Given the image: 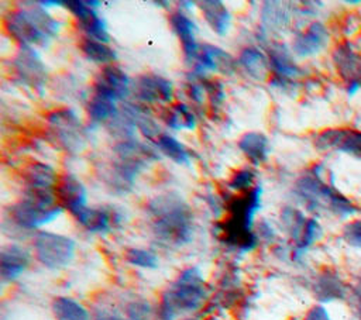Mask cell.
<instances>
[{
	"label": "cell",
	"instance_id": "36",
	"mask_svg": "<svg viewBox=\"0 0 361 320\" xmlns=\"http://www.w3.org/2000/svg\"><path fill=\"white\" fill-rule=\"evenodd\" d=\"M124 259L131 266L140 268V269L154 271L159 266L158 255L155 254V251L148 248H140V247L128 248L124 254Z\"/></svg>",
	"mask_w": 361,
	"mask_h": 320
},
{
	"label": "cell",
	"instance_id": "39",
	"mask_svg": "<svg viewBox=\"0 0 361 320\" xmlns=\"http://www.w3.org/2000/svg\"><path fill=\"white\" fill-rule=\"evenodd\" d=\"M341 240L351 248L361 251V219H353L344 223Z\"/></svg>",
	"mask_w": 361,
	"mask_h": 320
},
{
	"label": "cell",
	"instance_id": "28",
	"mask_svg": "<svg viewBox=\"0 0 361 320\" xmlns=\"http://www.w3.org/2000/svg\"><path fill=\"white\" fill-rule=\"evenodd\" d=\"M238 63L252 79L262 80L269 72L268 56L255 47H247L238 56Z\"/></svg>",
	"mask_w": 361,
	"mask_h": 320
},
{
	"label": "cell",
	"instance_id": "5",
	"mask_svg": "<svg viewBox=\"0 0 361 320\" xmlns=\"http://www.w3.org/2000/svg\"><path fill=\"white\" fill-rule=\"evenodd\" d=\"M114 152L117 161L113 162L109 185L120 193L131 190L138 173L151 161L158 159V154L151 147L134 138L121 140L114 145Z\"/></svg>",
	"mask_w": 361,
	"mask_h": 320
},
{
	"label": "cell",
	"instance_id": "23",
	"mask_svg": "<svg viewBox=\"0 0 361 320\" xmlns=\"http://www.w3.org/2000/svg\"><path fill=\"white\" fill-rule=\"evenodd\" d=\"M329 42V31L327 28L319 23H310L306 30L299 32L292 44V49L298 56L306 58L320 52Z\"/></svg>",
	"mask_w": 361,
	"mask_h": 320
},
{
	"label": "cell",
	"instance_id": "33",
	"mask_svg": "<svg viewBox=\"0 0 361 320\" xmlns=\"http://www.w3.org/2000/svg\"><path fill=\"white\" fill-rule=\"evenodd\" d=\"M322 202H324L331 213L341 219H348L350 216L357 213V207L353 204L351 200H348L344 195H341L338 190H336L333 186L324 185L323 186V195Z\"/></svg>",
	"mask_w": 361,
	"mask_h": 320
},
{
	"label": "cell",
	"instance_id": "35",
	"mask_svg": "<svg viewBox=\"0 0 361 320\" xmlns=\"http://www.w3.org/2000/svg\"><path fill=\"white\" fill-rule=\"evenodd\" d=\"M279 219H281L282 228L288 233L289 240H290V242L293 245L300 238V235H302V233L305 230L307 217L300 210H298V209L283 207L281 214H279Z\"/></svg>",
	"mask_w": 361,
	"mask_h": 320
},
{
	"label": "cell",
	"instance_id": "3",
	"mask_svg": "<svg viewBox=\"0 0 361 320\" xmlns=\"http://www.w3.org/2000/svg\"><path fill=\"white\" fill-rule=\"evenodd\" d=\"M209 297L207 283L196 265L179 272L176 279L162 292L157 306L158 320H176L182 314L200 310Z\"/></svg>",
	"mask_w": 361,
	"mask_h": 320
},
{
	"label": "cell",
	"instance_id": "47",
	"mask_svg": "<svg viewBox=\"0 0 361 320\" xmlns=\"http://www.w3.org/2000/svg\"><path fill=\"white\" fill-rule=\"evenodd\" d=\"M183 320H199V319H196V317H186V319H183Z\"/></svg>",
	"mask_w": 361,
	"mask_h": 320
},
{
	"label": "cell",
	"instance_id": "48",
	"mask_svg": "<svg viewBox=\"0 0 361 320\" xmlns=\"http://www.w3.org/2000/svg\"><path fill=\"white\" fill-rule=\"evenodd\" d=\"M360 278H361V276H360Z\"/></svg>",
	"mask_w": 361,
	"mask_h": 320
},
{
	"label": "cell",
	"instance_id": "46",
	"mask_svg": "<svg viewBox=\"0 0 361 320\" xmlns=\"http://www.w3.org/2000/svg\"><path fill=\"white\" fill-rule=\"evenodd\" d=\"M353 320H361V310H355V317Z\"/></svg>",
	"mask_w": 361,
	"mask_h": 320
},
{
	"label": "cell",
	"instance_id": "21",
	"mask_svg": "<svg viewBox=\"0 0 361 320\" xmlns=\"http://www.w3.org/2000/svg\"><path fill=\"white\" fill-rule=\"evenodd\" d=\"M333 59L338 73L348 82V93L353 94L361 83V54L350 42H343L336 48Z\"/></svg>",
	"mask_w": 361,
	"mask_h": 320
},
{
	"label": "cell",
	"instance_id": "9",
	"mask_svg": "<svg viewBox=\"0 0 361 320\" xmlns=\"http://www.w3.org/2000/svg\"><path fill=\"white\" fill-rule=\"evenodd\" d=\"M312 293L317 303L329 304L350 299L351 285L334 268H323L312 281Z\"/></svg>",
	"mask_w": 361,
	"mask_h": 320
},
{
	"label": "cell",
	"instance_id": "31",
	"mask_svg": "<svg viewBox=\"0 0 361 320\" xmlns=\"http://www.w3.org/2000/svg\"><path fill=\"white\" fill-rule=\"evenodd\" d=\"M157 148L169 159L179 165H189L192 161V152L171 134L162 133L155 141Z\"/></svg>",
	"mask_w": 361,
	"mask_h": 320
},
{
	"label": "cell",
	"instance_id": "1",
	"mask_svg": "<svg viewBox=\"0 0 361 320\" xmlns=\"http://www.w3.org/2000/svg\"><path fill=\"white\" fill-rule=\"evenodd\" d=\"M149 227L155 240L165 247L180 248L192 242L195 216L190 206L178 193H164L147 203Z\"/></svg>",
	"mask_w": 361,
	"mask_h": 320
},
{
	"label": "cell",
	"instance_id": "40",
	"mask_svg": "<svg viewBox=\"0 0 361 320\" xmlns=\"http://www.w3.org/2000/svg\"><path fill=\"white\" fill-rule=\"evenodd\" d=\"M203 86L206 89V94L209 96L212 106H216V107L220 106L221 101L224 100V96H226L221 82H219V80H204Z\"/></svg>",
	"mask_w": 361,
	"mask_h": 320
},
{
	"label": "cell",
	"instance_id": "30",
	"mask_svg": "<svg viewBox=\"0 0 361 320\" xmlns=\"http://www.w3.org/2000/svg\"><path fill=\"white\" fill-rule=\"evenodd\" d=\"M290 14L288 7L279 1H265L261 10V28L264 31L282 30L288 25Z\"/></svg>",
	"mask_w": 361,
	"mask_h": 320
},
{
	"label": "cell",
	"instance_id": "16",
	"mask_svg": "<svg viewBox=\"0 0 361 320\" xmlns=\"http://www.w3.org/2000/svg\"><path fill=\"white\" fill-rule=\"evenodd\" d=\"M59 178L56 171L45 162H32L23 171V182L25 195H48L55 193Z\"/></svg>",
	"mask_w": 361,
	"mask_h": 320
},
{
	"label": "cell",
	"instance_id": "11",
	"mask_svg": "<svg viewBox=\"0 0 361 320\" xmlns=\"http://www.w3.org/2000/svg\"><path fill=\"white\" fill-rule=\"evenodd\" d=\"M65 6L73 14L78 27L85 32L86 38H92L104 44L110 42V34L107 31L106 21L97 14L96 8L87 4V1L69 0L65 1Z\"/></svg>",
	"mask_w": 361,
	"mask_h": 320
},
{
	"label": "cell",
	"instance_id": "13",
	"mask_svg": "<svg viewBox=\"0 0 361 320\" xmlns=\"http://www.w3.org/2000/svg\"><path fill=\"white\" fill-rule=\"evenodd\" d=\"M73 219L85 231L90 234H109L123 223V214L109 207L87 206Z\"/></svg>",
	"mask_w": 361,
	"mask_h": 320
},
{
	"label": "cell",
	"instance_id": "10",
	"mask_svg": "<svg viewBox=\"0 0 361 320\" xmlns=\"http://www.w3.org/2000/svg\"><path fill=\"white\" fill-rule=\"evenodd\" d=\"M13 66L18 79L37 90H42L47 82V68L39 56V54L32 47H20Z\"/></svg>",
	"mask_w": 361,
	"mask_h": 320
},
{
	"label": "cell",
	"instance_id": "17",
	"mask_svg": "<svg viewBox=\"0 0 361 320\" xmlns=\"http://www.w3.org/2000/svg\"><path fill=\"white\" fill-rule=\"evenodd\" d=\"M267 56L269 62V70L272 72V85H286L300 73L299 66L295 63L292 55L282 44H271L267 47Z\"/></svg>",
	"mask_w": 361,
	"mask_h": 320
},
{
	"label": "cell",
	"instance_id": "26",
	"mask_svg": "<svg viewBox=\"0 0 361 320\" xmlns=\"http://www.w3.org/2000/svg\"><path fill=\"white\" fill-rule=\"evenodd\" d=\"M199 4L203 13V17L206 23L210 25V28L216 34L224 35L228 31V27L231 23V14L224 6V3L219 0H206V1H200Z\"/></svg>",
	"mask_w": 361,
	"mask_h": 320
},
{
	"label": "cell",
	"instance_id": "32",
	"mask_svg": "<svg viewBox=\"0 0 361 320\" xmlns=\"http://www.w3.org/2000/svg\"><path fill=\"white\" fill-rule=\"evenodd\" d=\"M165 124L172 130H193L196 127V116L185 103H176L162 116Z\"/></svg>",
	"mask_w": 361,
	"mask_h": 320
},
{
	"label": "cell",
	"instance_id": "19",
	"mask_svg": "<svg viewBox=\"0 0 361 320\" xmlns=\"http://www.w3.org/2000/svg\"><path fill=\"white\" fill-rule=\"evenodd\" d=\"M234 59L230 54L214 45H200L199 56L195 62L193 72H190L192 79H203L206 72H233Z\"/></svg>",
	"mask_w": 361,
	"mask_h": 320
},
{
	"label": "cell",
	"instance_id": "18",
	"mask_svg": "<svg viewBox=\"0 0 361 320\" xmlns=\"http://www.w3.org/2000/svg\"><path fill=\"white\" fill-rule=\"evenodd\" d=\"M56 199L63 210H68L72 217L87 207V193L83 183L72 173L59 178L56 189Z\"/></svg>",
	"mask_w": 361,
	"mask_h": 320
},
{
	"label": "cell",
	"instance_id": "6",
	"mask_svg": "<svg viewBox=\"0 0 361 320\" xmlns=\"http://www.w3.org/2000/svg\"><path fill=\"white\" fill-rule=\"evenodd\" d=\"M56 200V195H25L8 209V221L20 231L38 233L62 214L63 207Z\"/></svg>",
	"mask_w": 361,
	"mask_h": 320
},
{
	"label": "cell",
	"instance_id": "8",
	"mask_svg": "<svg viewBox=\"0 0 361 320\" xmlns=\"http://www.w3.org/2000/svg\"><path fill=\"white\" fill-rule=\"evenodd\" d=\"M58 144L68 152H80L86 145V131L72 109L54 110L47 117Z\"/></svg>",
	"mask_w": 361,
	"mask_h": 320
},
{
	"label": "cell",
	"instance_id": "27",
	"mask_svg": "<svg viewBox=\"0 0 361 320\" xmlns=\"http://www.w3.org/2000/svg\"><path fill=\"white\" fill-rule=\"evenodd\" d=\"M323 237V227L316 217H309L300 238L290 247V259L293 262H300L307 251Z\"/></svg>",
	"mask_w": 361,
	"mask_h": 320
},
{
	"label": "cell",
	"instance_id": "43",
	"mask_svg": "<svg viewBox=\"0 0 361 320\" xmlns=\"http://www.w3.org/2000/svg\"><path fill=\"white\" fill-rule=\"evenodd\" d=\"M257 235H258L259 240H265V241L271 242V241L275 240L276 233H275V230L272 228V226L268 221H261L259 226H258Z\"/></svg>",
	"mask_w": 361,
	"mask_h": 320
},
{
	"label": "cell",
	"instance_id": "29",
	"mask_svg": "<svg viewBox=\"0 0 361 320\" xmlns=\"http://www.w3.org/2000/svg\"><path fill=\"white\" fill-rule=\"evenodd\" d=\"M116 103V100L107 96L93 93V96L89 99L86 104V111L90 123L94 125L102 123H110L118 114Z\"/></svg>",
	"mask_w": 361,
	"mask_h": 320
},
{
	"label": "cell",
	"instance_id": "2",
	"mask_svg": "<svg viewBox=\"0 0 361 320\" xmlns=\"http://www.w3.org/2000/svg\"><path fill=\"white\" fill-rule=\"evenodd\" d=\"M261 204V185H255L252 190L233 197L226 204V211L228 216L226 220L217 223V234L223 244L238 251L240 254L251 252L258 247L259 238L254 231V219L259 211Z\"/></svg>",
	"mask_w": 361,
	"mask_h": 320
},
{
	"label": "cell",
	"instance_id": "7",
	"mask_svg": "<svg viewBox=\"0 0 361 320\" xmlns=\"http://www.w3.org/2000/svg\"><path fill=\"white\" fill-rule=\"evenodd\" d=\"M32 252L39 265L49 271H59L73 261L76 242L65 234L41 230L32 237Z\"/></svg>",
	"mask_w": 361,
	"mask_h": 320
},
{
	"label": "cell",
	"instance_id": "25",
	"mask_svg": "<svg viewBox=\"0 0 361 320\" xmlns=\"http://www.w3.org/2000/svg\"><path fill=\"white\" fill-rule=\"evenodd\" d=\"M51 313L55 320H93V313L82 302L63 295L52 299Z\"/></svg>",
	"mask_w": 361,
	"mask_h": 320
},
{
	"label": "cell",
	"instance_id": "24",
	"mask_svg": "<svg viewBox=\"0 0 361 320\" xmlns=\"http://www.w3.org/2000/svg\"><path fill=\"white\" fill-rule=\"evenodd\" d=\"M238 148L255 166L265 162L269 155V141L262 133L258 131H248L243 134L238 140Z\"/></svg>",
	"mask_w": 361,
	"mask_h": 320
},
{
	"label": "cell",
	"instance_id": "38",
	"mask_svg": "<svg viewBox=\"0 0 361 320\" xmlns=\"http://www.w3.org/2000/svg\"><path fill=\"white\" fill-rule=\"evenodd\" d=\"M254 182H255V172L251 168H243L234 172V175L228 182V187L237 192L247 193L255 187Z\"/></svg>",
	"mask_w": 361,
	"mask_h": 320
},
{
	"label": "cell",
	"instance_id": "22",
	"mask_svg": "<svg viewBox=\"0 0 361 320\" xmlns=\"http://www.w3.org/2000/svg\"><path fill=\"white\" fill-rule=\"evenodd\" d=\"M171 27L173 32L178 35L182 49H183V56L188 63L196 62L199 52H200V45L196 41L195 32H196V24L182 11H175L169 17Z\"/></svg>",
	"mask_w": 361,
	"mask_h": 320
},
{
	"label": "cell",
	"instance_id": "20",
	"mask_svg": "<svg viewBox=\"0 0 361 320\" xmlns=\"http://www.w3.org/2000/svg\"><path fill=\"white\" fill-rule=\"evenodd\" d=\"M128 75L116 65H107L94 82V93L107 96L116 101L124 100L130 93Z\"/></svg>",
	"mask_w": 361,
	"mask_h": 320
},
{
	"label": "cell",
	"instance_id": "45",
	"mask_svg": "<svg viewBox=\"0 0 361 320\" xmlns=\"http://www.w3.org/2000/svg\"><path fill=\"white\" fill-rule=\"evenodd\" d=\"M350 302L355 310H361V278H358V281L351 286Z\"/></svg>",
	"mask_w": 361,
	"mask_h": 320
},
{
	"label": "cell",
	"instance_id": "44",
	"mask_svg": "<svg viewBox=\"0 0 361 320\" xmlns=\"http://www.w3.org/2000/svg\"><path fill=\"white\" fill-rule=\"evenodd\" d=\"M204 94H206V89L203 85H199V83H189V97L192 99V101L200 104L204 99Z\"/></svg>",
	"mask_w": 361,
	"mask_h": 320
},
{
	"label": "cell",
	"instance_id": "42",
	"mask_svg": "<svg viewBox=\"0 0 361 320\" xmlns=\"http://www.w3.org/2000/svg\"><path fill=\"white\" fill-rule=\"evenodd\" d=\"M302 320H334L326 304L314 303L303 314Z\"/></svg>",
	"mask_w": 361,
	"mask_h": 320
},
{
	"label": "cell",
	"instance_id": "12",
	"mask_svg": "<svg viewBox=\"0 0 361 320\" xmlns=\"http://www.w3.org/2000/svg\"><path fill=\"white\" fill-rule=\"evenodd\" d=\"M314 145L320 151L337 149L344 154H350L361 159V131L348 128H329L322 131Z\"/></svg>",
	"mask_w": 361,
	"mask_h": 320
},
{
	"label": "cell",
	"instance_id": "15",
	"mask_svg": "<svg viewBox=\"0 0 361 320\" xmlns=\"http://www.w3.org/2000/svg\"><path fill=\"white\" fill-rule=\"evenodd\" d=\"M134 93L144 103H168L173 97V86L159 75L145 73L134 80Z\"/></svg>",
	"mask_w": 361,
	"mask_h": 320
},
{
	"label": "cell",
	"instance_id": "37",
	"mask_svg": "<svg viewBox=\"0 0 361 320\" xmlns=\"http://www.w3.org/2000/svg\"><path fill=\"white\" fill-rule=\"evenodd\" d=\"M127 320H158L157 307L144 297H134L123 307Z\"/></svg>",
	"mask_w": 361,
	"mask_h": 320
},
{
	"label": "cell",
	"instance_id": "41",
	"mask_svg": "<svg viewBox=\"0 0 361 320\" xmlns=\"http://www.w3.org/2000/svg\"><path fill=\"white\" fill-rule=\"evenodd\" d=\"M93 320H127L123 310L114 306H100L93 312Z\"/></svg>",
	"mask_w": 361,
	"mask_h": 320
},
{
	"label": "cell",
	"instance_id": "14",
	"mask_svg": "<svg viewBox=\"0 0 361 320\" xmlns=\"http://www.w3.org/2000/svg\"><path fill=\"white\" fill-rule=\"evenodd\" d=\"M31 254L17 242L4 245L0 251V278L3 283L16 282L30 266Z\"/></svg>",
	"mask_w": 361,
	"mask_h": 320
},
{
	"label": "cell",
	"instance_id": "34",
	"mask_svg": "<svg viewBox=\"0 0 361 320\" xmlns=\"http://www.w3.org/2000/svg\"><path fill=\"white\" fill-rule=\"evenodd\" d=\"M80 49L89 61L94 63H103L104 66L111 65V62L117 59V54L111 47L92 38L85 37L80 42Z\"/></svg>",
	"mask_w": 361,
	"mask_h": 320
},
{
	"label": "cell",
	"instance_id": "4",
	"mask_svg": "<svg viewBox=\"0 0 361 320\" xmlns=\"http://www.w3.org/2000/svg\"><path fill=\"white\" fill-rule=\"evenodd\" d=\"M4 27L20 47H47L48 42L58 35L61 23L38 1L27 8H16L7 13Z\"/></svg>",
	"mask_w": 361,
	"mask_h": 320
}]
</instances>
